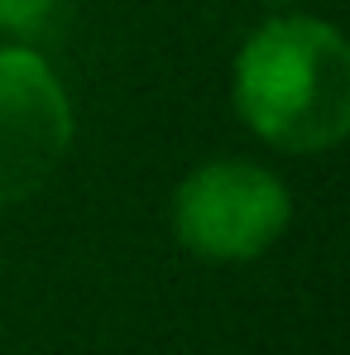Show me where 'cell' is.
Returning <instances> with one entry per match:
<instances>
[{"label":"cell","instance_id":"277c9868","mask_svg":"<svg viewBox=\"0 0 350 355\" xmlns=\"http://www.w3.org/2000/svg\"><path fill=\"white\" fill-rule=\"evenodd\" d=\"M62 0H0V34L15 39H39L44 29H53Z\"/></svg>","mask_w":350,"mask_h":355},{"label":"cell","instance_id":"6da1fadb","mask_svg":"<svg viewBox=\"0 0 350 355\" xmlns=\"http://www.w3.org/2000/svg\"><path fill=\"white\" fill-rule=\"evenodd\" d=\"M235 111L274 149L322 154L350 135V44L312 15H274L235 58Z\"/></svg>","mask_w":350,"mask_h":355},{"label":"cell","instance_id":"5b68a950","mask_svg":"<svg viewBox=\"0 0 350 355\" xmlns=\"http://www.w3.org/2000/svg\"><path fill=\"white\" fill-rule=\"evenodd\" d=\"M269 5H297V0H269Z\"/></svg>","mask_w":350,"mask_h":355},{"label":"cell","instance_id":"7a4b0ae2","mask_svg":"<svg viewBox=\"0 0 350 355\" xmlns=\"http://www.w3.org/2000/svg\"><path fill=\"white\" fill-rule=\"evenodd\" d=\"M288 216L292 202L283 178L245 159H211L192 168L173 197V231L182 250L216 264L264 254L288 231Z\"/></svg>","mask_w":350,"mask_h":355},{"label":"cell","instance_id":"3957f363","mask_svg":"<svg viewBox=\"0 0 350 355\" xmlns=\"http://www.w3.org/2000/svg\"><path fill=\"white\" fill-rule=\"evenodd\" d=\"M72 144V106L34 49H0V207L29 202Z\"/></svg>","mask_w":350,"mask_h":355}]
</instances>
